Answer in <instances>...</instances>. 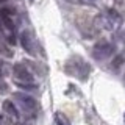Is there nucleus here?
<instances>
[{
  "instance_id": "10",
  "label": "nucleus",
  "mask_w": 125,
  "mask_h": 125,
  "mask_svg": "<svg viewBox=\"0 0 125 125\" xmlns=\"http://www.w3.org/2000/svg\"><path fill=\"white\" fill-rule=\"evenodd\" d=\"M19 88L22 89H27V91H33V89H36V84L34 83H17Z\"/></svg>"
},
{
  "instance_id": "12",
  "label": "nucleus",
  "mask_w": 125,
  "mask_h": 125,
  "mask_svg": "<svg viewBox=\"0 0 125 125\" xmlns=\"http://www.w3.org/2000/svg\"><path fill=\"white\" fill-rule=\"evenodd\" d=\"M124 122H125V113H124Z\"/></svg>"
},
{
  "instance_id": "1",
  "label": "nucleus",
  "mask_w": 125,
  "mask_h": 125,
  "mask_svg": "<svg viewBox=\"0 0 125 125\" xmlns=\"http://www.w3.org/2000/svg\"><path fill=\"white\" fill-rule=\"evenodd\" d=\"M66 70H67L69 75L77 77V78H80V80H86V78L89 77V72H91V66L84 60H81L80 56H75L67 62Z\"/></svg>"
},
{
  "instance_id": "9",
  "label": "nucleus",
  "mask_w": 125,
  "mask_h": 125,
  "mask_svg": "<svg viewBox=\"0 0 125 125\" xmlns=\"http://www.w3.org/2000/svg\"><path fill=\"white\" fill-rule=\"evenodd\" d=\"M124 61H125V55H117V56L113 60V69H119L120 66L124 64Z\"/></svg>"
},
{
  "instance_id": "5",
  "label": "nucleus",
  "mask_w": 125,
  "mask_h": 125,
  "mask_svg": "<svg viewBox=\"0 0 125 125\" xmlns=\"http://www.w3.org/2000/svg\"><path fill=\"white\" fill-rule=\"evenodd\" d=\"M21 44L23 47V50H25L28 55H31V56H34V55L38 53L36 44H34V39H33V36H31L28 31H23V33L21 34Z\"/></svg>"
},
{
  "instance_id": "8",
  "label": "nucleus",
  "mask_w": 125,
  "mask_h": 125,
  "mask_svg": "<svg viewBox=\"0 0 125 125\" xmlns=\"http://www.w3.org/2000/svg\"><path fill=\"white\" fill-rule=\"evenodd\" d=\"M55 120H56V125H70V122L67 120V117L62 114V113H56Z\"/></svg>"
},
{
  "instance_id": "4",
  "label": "nucleus",
  "mask_w": 125,
  "mask_h": 125,
  "mask_svg": "<svg viewBox=\"0 0 125 125\" xmlns=\"http://www.w3.org/2000/svg\"><path fill=\"white\" fill-rule=\"evenodd\" d=\"M13 72L16 75L17 83H33V77H31V73L28 72V69L25 67V64H14Z\"/></svg>"
},
{
  "instance_id": "2",
  "label": "nucleus",
  "mask_w": 125,
  "mask_h": 125,
  "mask_svg": "<svg viewBox=\"0 0 125 125\" xmlns=\"http://www.w3.org/2000/svg\"><path fill=\"white\" fill-rule=\"evenodd\" d=\"M113 52H114V45L109 44L108 41H100L94 45L92 49V56L95 60H105V58L111 56Z\"/></svg>"
},
{
  "instance_id": "7",
  "label": "nucleus",
  "mask_w": 125,
  "mask_h": 125,
  "mask_svg": "<svg viewBox=\"0 0 125 125\" xmlns=\"http://www.w3.org/2000/svg\"><path fill=\"white\" fill-rule=\"evenodd\" d=\"M3 113H6L10 117H14V119L19 117V111H17V108H16V105L13 103V100L3 102Z\"/></svg>"
},
{
  "instance_id": "3",
  "label": "nucleus",
  "mask_w": 125,
  "mask_h": 125,
  "mask_svg": "<svg viewBox=\"0 0 125 125\" xmlns=\"http://www.w3.org/2000/svg\"><path fill=\"white\" fill-rule=\"evenodd\" d=\"M13 97L16 100H17V103L21 105V106L25 109V111H34V109L38 108L36 105V100L33 99L31 95H28V94H23V92H14Z\"/></svg>"
},
{
  "instance_id": "6",
  "label": "nucleus",
  "mask_w": 125,
  "mask_h": 125,
  "mask_svg": "<svg viewBox=\"0 0 125 125\" xmlns=\"http://www.w3.org/2000/svg\"><path fill=\"white\" fill-rule=\"evenodd\" d=\"M0 22H2V25H5V28L10 31V33L14 34L16 25H14V21H13V13H11L10 10H2L0 11Z\"/></svg>"
},
{
  "instance_id": "11",
  "label": "nucleus",
  "mask_w": 125,
  "mask_h": 125,
  "mask_svg": "<svg viewBox=\"0 0 125 125\" xmlns=\"http://www.w3.org/2000/svg\"><path fill=\"white\" fill-rule=\"evenodd\" d=\"M70 3H75V5H92L94 0H67Z\"/></svg>"
}]
</instances>
